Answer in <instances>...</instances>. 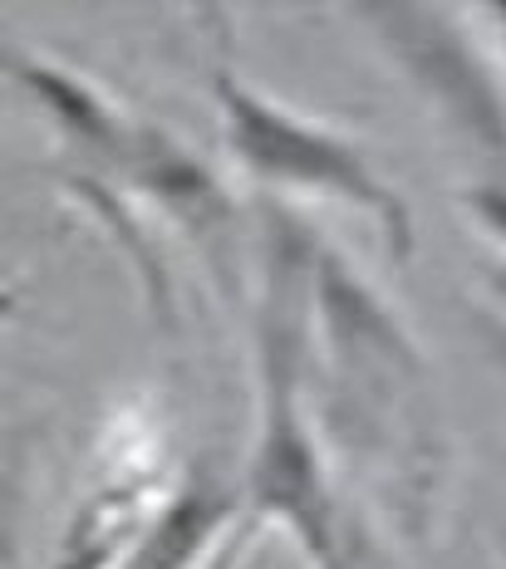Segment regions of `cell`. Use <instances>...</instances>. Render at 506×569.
<instances>
[{
    "label": "cell",
    "instance_id": "7a4b0ae2",
    "mask_svg": "<svg viewBox=\"0 0 506 569\" xmlns=\"http://www.w3.org/2000/svg\"><path fill=\"white\" fill-rule=\"evenodd\" d=\"M217 113L227 152L246 177H256L280 197L339 201L364 221H374L398 260L414 256V211L398 197V187L384 182L355 138L276 103L241 74H231L227 64L217 69Z\"/></svg>",
    "mask_w": 506,
    "mask_h": 569
},
{
    "label": "cell",
    "instance_id": "3957f363",
    "mask_svg": "<svg viewBox=\"0 0 506 569\" xmlns=\"http://www.w3.org/2000/svg\"><path fill=\"white\" fill-rule=\"evenodd\" d=\"M231 516H237V501L221 486H187L152 516L148 536L119 569H192L197 555H211L231 536Z\"/></svg>",
    "mask_w": 506,
    "mask_h": 569
},
{
    "label": "cell",
    "instance_id": "277c9868",
    "mask_svg": "<svg viewBox=\"0 0 506 569\" xmlns=\"http://www.w3.org/2000/svg\"><path fill=\"white\" fill-rule=\"evenodd\" d=\"M251 536H256V520L246 516V526H241V530H231V536L207 555V565H202V569H241V555H246V545H251Z\"/></svg>",
    "mask_w": 506,
    "mask_h": 569
},
{
    "label": "cell",
    "instance_id": "6da1fadb",
    "mask_svg": "<svg viewBox=\"0 0 506 569\" xmlns=\"http://www.w3.org/2000/svg\"><path fill=\"white\" fill-rule=\"evenodd\" d=\"M315 315V246L305 221L266 207V300H261V437L251 457V520L280 516L320 569H339V511L315 457V432L300 408L305 349Z\"/></svg>",
    "mask_w": 506,
    "mask_h": 569
}]
</instances>
